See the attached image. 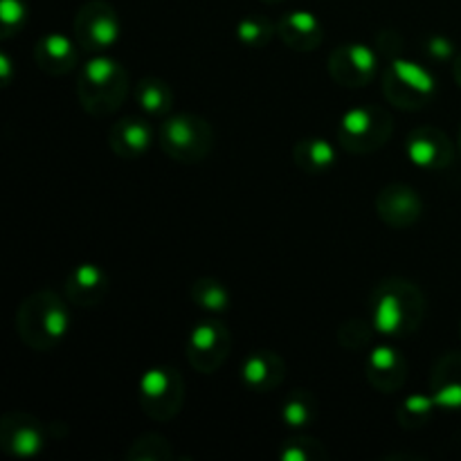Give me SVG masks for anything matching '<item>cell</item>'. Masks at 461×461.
Here are the masks:
<instances>
[{
    "instance_id": "6da1fadb",
    "label": "cell",
    "mask_w": 461,
    "mask_h": 461,
    "mask_svg": "<svg viewBox=\"0 0 461 461\" xmlns=\"http://www.w3.org/2000/svg\"><path fill=\"white\" fill-rule=\"evenodd\" d=\"M374 331L383 338H410L419 331L426 315V297L421 288L408 279H385L369 300Z\"/></svg>"
},
{
    "instance_id": "7a4b0ae2",
    "label": "cell",
    "mask_w": 461,
    "mask_h": 461,
    "mask_svg": "<svg viewBox=\"0 0 461 461\" xmlns=\"http://www.w3.org/2000/svg\"><path fill=\"white\" fill-rule=\"evenodd\" d=\"M70 302L54 291H36L21 302L16 313L18 338L34 351H52L72 329Z\"/></svg>"
},
{
    "instance_id": "3957f363",
    "label": "cell",
    "mask_w": 461,
    "mask_h": 461,
    "mask_svg": "<svg viewBox=\"0 0 461 461\" xmlns=\"http://www.w3.org/2000/svg\"><path fill=\"white\" fill-rule=\"evenodd\" d=\"M129 93V72L120 61L97 54L84 63L77 77V97L88 115H113Z\"/></svg>"
},
{
    "instance_id": "277c9868",
    "label": "cell",
    "mask_w": 461,
    "mask_h": 461,
    "mask_svg": "<svg viewBox=\"0 0 461 461\" xmlns=\"http://www.w3.org/2000/svg\"><path fill=\"white\" fill-rule=\"evenodd\" d=\"M158 140H160L162 151L171 160L183 162V165H196L210 156L212 147H214V131L205 117L180 113V115L162 117Z\"/></svg>"
},
{
    "instance_id": "5b68a950",
    "label": "cell",
    "mask_w": 461,
    "mask_h": 461,
    "mask_svg": "<svg viewBox=\"0 0 461 461\" xmlns=\"http://www.w3.org/2000/svg\"><path fill=\"white\" fill-rule=\"evenodd\" d=\"M394 120L381 106L349 108L338 122V142L351 156H369L390 142Z\"/></svg>"
},
{
    "instance_id": "8992f818",
    "label": "cell",
    "mask_w": 461,
    "mask_h": 461,
    "mask_svg": "<svg viewBox=\"0 0 461 461\" xmlns=\"http://www.w3.org/2000/svg\"><path fill=\"white\" fill-rule=\"evenodd\" d=\"M435 75L410 59H392L383 72V93L401 111H421L435 97Z\"/></svg>"
},
{
    "instance_id": "52a82bcc",
    "label": "cell",
    "mask_w": 461,
    "mask_h": 461,
    "mask_svg": "<svg viewBox=\"0 0 461 461\" xmlns=\"http://www.w3.org/2000/svg\"><path fill=\"white\" fill-rule=\"evenodd\" d=\"M138 401L149 419L169 421L183 410L185 378L171 365H156L140 378Z\"/></svg>"
},
{
    "instance_id": "ba28073f",
    "label": "cell",
    "mask_w": 461,
    "mask_h": 461,
    "mask_svg": "<svg viewBox=\"0 0 461 461\" xmlns=\"http://www.w3.org/2000/svg\"><path fill=\"white\" fill-rule=\"evenodd\" d=\"M187 360L196 372L214 374L223 367L232 351V336L228 327L216 318H205L189 331Z\"/></svg>"
},
{
    "instance_id": "9c48e42d",
    "label": "cell",
    "mask_w": 461,
    "mask_h": 461,
    "mask_svg": "<svg viewBox=\"0 0 461 461\" xmlns=\"http://www.w3.org/2000/svg\"><path fill=\"white\" fill-rule=\"evenodd\" d=\"M75 41L88 52L102 54L120 39V18L113 5L104 0H90L75 16Z\"/></svg>"
},
{
    "instance_id": "30bf717a",
    "label": "cell",
    "mask_w": 461,
    "mask_h": 461,
    "mask_svg": "<svg viewBox=\"0 0 461 461\" xmlns=\"http://www.w3.org/2000/svg\"><path fill=\"white\" fill-rule=\"evenodd\" d=\"M378 52L365 43L338 45L329 54V75L333 81L347 88L367 86L376 77Z\"/></svg>"
},
{
    "instance_id": "8fae6325",
    "label": "cell",
    "mask_w": 461,
    "mask_h": 461,
    "mask_svg": "<svg viewBox=\"0 0 461 461\" xmlns=\"http://www.w3.org/2000/svg\"><path fill=\"white\" fill-rule=\"evenodd\" d=\"M0 448L14 459H34L45 448V428L27 412H7L0 419Z\"/></svg>"
},
{
    "instance_id": "7c38bea8",
    "label": "cell",
    "mask_w": 461,
    "mask_h": 461,
    "mask_svg": "<svg viewBox=\"0 0 461 461\" xmlns=\"http://www.w3.org/2000/svg\"><path fill=\"white\" fill-rule=\"evenodd\" d=\"M405 153H408V160L423 171H441L455 160V147L448 133L437 126L414 129L405 142Z\"/></svg>"
},
{
    "instance_id": "4fadbf2b",
    "label": "cell",
    "mask_w": 461,
    "mask_h": 461,
    "mask_svg": "<svg viewBox=\"0 0 461 461\" xmlns=\"http://www.w3.org/2000/svg\"><path fill=\"white\" fill-rule=\"evenodd\" d=\"M376 214L385 225L396 230L412 228L423 214V201L414 187L405 183H392L378 192Z\"/></svg>"
},
{
    "instance_id": "5bb4252c",
    "label": "cell",
    "mask_w": 461,
    "mask_h": 461,
    "mask_svg": "<svg viewBox=\"0 0 461 461\" xmlns=\"http://www.w3.org/2000/svg\"><path fill=\"white\" fill-rule=\"evenodd\" d=\"M367 383L381 394H396L408 381V363L403 354L392 345H378L369 351L365 363Z\"/></svg>"
},
{
    "instance_id": "9a60e30c",
    "label": "cell",
    "mask_w": 461,
    "mask_h": 461,
    "mask_svg": "<svg viewBox=\"0 0 461 461\" xmlns=\"http://www.w3.org/2000/svg\"><path fill=\"white\" fill-rule=\"evenodd\" d=\"M108 288H111V279L102 266L79 264L68 273L63 293L70 304L81 306V309H95L106 300Z\"/></svg>"
},
{
    "instance_id": "2e32d148",
    "label": "cell",
    "mask_w": 461,
    "mask_h": 461,
    "mask_svg": "<svg viewBox=\"0 0 461 461\" xmlns=\"http://www.w3.org/2000/svg\"><path fill=\"white\" fill-rule=\"evenodd\" d=\"M286 378V363L275 351H255L241 365V383L255 394H270L279 390Z\"/></svg>"
},
{
    "instance_id": "e0dca14e",
    "label": "cell",
    "mask_w": 461,
    "mask_h": 461,
    "mask_svg": "<svg viewBox=\"0 0 461 461\" xmlns=\"http://www.w3.org/2000/svg\"><path fill=\"white\" fill-rule=\"evenodd\" d=\"M430 394L437 408L461 412V354L448 351L437 358L430 372Z\"/></svg>"
},
{
    "instance_id": "ac0fdd59",
    "label": "cell",
    "mask_w": 461,
    "mask_h": 461,
    "mask_svg": "<svg viewBox=\"0 0 461 461\" xmlns=\"http://www.w3.org/2000/svg\"><path fill=\"white\" fill-rule=\"evenodd\" d=\"M277 36L284 45L297 52H311L324 41L322 21L313 12L295 9L277 23Z\"/></svg>"
},
{
    "instance_id": "d6986e66",
    "label": "cell",
    "mask_w": 461,
    "mask_h": 461,
    "mask_svg": "<svg viewBox=\"0 0 461 461\" xmlns=\"http://www.w3.org/2000/svg\"><path fill=\"white\" fill-rule=\"evenodd\" d=\"M151 142V126L142 117H122V120L113 122V126L108 129V147L120 158H129V160L142 158Z\"/></svg>"
},
{
    "instance_id": "ffe728a7",
    "label": "cell",
    "mask_w": 461,
    "mask_h": 461,
    "mask_svg": "<svg viewBox=\"0 0 461 461\" xmlns=\"http://www.w3.org/2000/svg\"><path fill=\"white\" fill-rule=\"evenodd\" d=\"M34 61L45 75L63 77L77 66V48L70 36L52 32L36 41Z\"/></svg>"
},
{
    "instance_id": "44dd1931",
    "label": "cell",
    "mask_w": 461,
    "mask_h": 461,
    "mask_svg": "<svg viewBox=\"0 0 461 461\" xmlns=\"http://www.w3.org/2000/svg\"><path fill=\"white\" fill-rule=\"evenodd\" d=\"M336 149L329 140L311 135V138H302L300 142L293 147V162L297 169L304 171L309 176H324L336 167Z\"/></svg>"
},
{
    "instance_id": "7402d4cb",
    "label": "cell",
    "mask_w": 461,
    "mask_h": 461,
    "mask_svg": "<svg viewBox=\"0 0 461 461\" xmlns=\"http://www.w3.org/2000/svg\"><path fill=\"white\" fill-rule=\"evenodd\" d=\"M135 102L138 108L149 117H167L174 108V93L169 84L158 77H144L135 86Z\"/></svg>"
},
{
    "instance_id": "603a6c76",
    "label": "cell",
    "mask_w": 461,
    "mask_h": 461,
    "mask_svg": "<svg viewBox=\"0 0 461 461\" xmlns=\"http://www.w3.org/2000/svg\"><path fill=\"white\" fill-rule=\"evenodd\" d=\"M318 417V401L309 390H293L282 403V421L291 430H304Z\"/></svg>"
},
{
    "instance_id": "cb8c5ba5",
    "label": "cell",
    "mask_w": 461,
    "mask_h": 461,
    "mask_svg": "<svg viewBox=\"0 0 461 461\" xmlns=\"http://www.w3.org/2000/svg\"><path fill=\"white\" fill-rule=\"evenodd\" d=\"M189 295H192L194 304L201 306L207 313H223L230 306V293L219 279L214 277H201L192 284L189 288Z\"/></svg>"
},
{
    "instance_id": "d4e9b609",
    "label": "cell",
    "mask_w": 461,
    "mask_h": 461,
    "mask_svg": "<svg viewBox=\"0 0 461 461\" xmlns=\"http://www.w3.org/2000/svg\"><path fill=\"white\" fill-rule=\"evenodd\" d=\"M435 410L439 408H437L430 392L428 394H412L401 403L396 419H399L401 428H405V430H419V428L430 423V419L435 417Z\"/></svg>"
},
{
    "instance_id": "484cf974",
    "label": "cell",
    "mask_w": 461,
    "mask_h": 461,
    "mask_svg": "<svg viewBox=\"0 0 461 461\" xmlns=\"http://www.w3.org/2000/svg\"><path fill=\"white\" fill-rule=\"evenodd\" d=\"M126 461H169L174 459V448H171L169 439L156 432H147L140 435L133 444L126 448Z\"/></svg>"
},
{
    "instance_id": "4316f807",
    "label": "cell",
    "mask_w": 461,
    "mask_h": 461,
    "mask_svg": "<svg viewBox=\"0 0 461 461\" xmlns=\"http://www.w3.org/2000/svg\"><path fill=\"white\" fill-rule=\"evenodd\" d=\"M275 34L277 25L266 16H246L237 25V39L246 48H266Z\"/></svg>"
},
{
    "instance_id": "83f0119b",
    "label": "cell",
    "mask_w": 461,
    "mask_h": 461,
    "mask_svg": "<svg viewBox=\"0 0 461 461\" xmlns=\"http://www.w3.org/2000/svg\"><path fill=\"white\" fill-rule=\"evenodd\" d=\"M279 457H282V461H324L327 459V450L313 437L297 435L284 441Z\"/></svg>"
},
{
    "instance_id": "f1b7e54d",
    "label": "cell",
    "mask_w": 461,
    "mask_h": 461,
    "mask_svg": "<svg viewBox=\"0 0 461 461\" xmlns=\"http://www.w3.org/2000/svg\"><path fill=\"white\" fill-rule=\"evenodd\" d=\"M27 7L23 0H0V36L5 41L16 36L25 27Z\"/></svg>"
},
{
    "instance_id": "f546056e",
    "label": "cell",
    "mask_w": 461,
    "mask_h": 461,
    "mask_svg": "<svg viewBox=\"0 0 461 461\" xmlns=\"http://www.w3.org/2000/svg\"><path fill=\"white\" fill-rule=\"evenodd\" d=\"M372 331H374V324H367L365 320H358V318H351L338 329V342H340L345 349L356 351L360 349V347L367 345L369 338H372Z\"/></svg>"
},
{
    "instance_id": "4dcf8cb0",
    "label": "cell",
    "mask_w": 461,
    "mask_h": 461,
    "mask_svg": "<svg viewBox=\"0 0 461 461\" xmlns=\"http://www.w3.org/2000/svg\"><path fill=\"white\" fill-rule=\"evenodd\" d=\"M428 57H432L435 61H448L455 54L453 41H448L446 36H430L426 43Z\"/></svg>"
},
{
    "instance_id": "1f68e13d",
    "label": "cell",
    "mask_w": 461,
    "mask_h": 461,
    "mask_svg": "<svg viewBox=\"0 0 461 461\" xmlns=\"http://www.w3.org/2000/svg\"><path fill=\"white\" fill-rule=\"evenodd\" d=\"M0 77H3V86H9V81H12V61L5 52L0 54Z\"/></svg>"
},
{
    "instance_id": "d6a6232c",
    "label": "cell",
    "mask_w": 461,
    "mask_h": 461,
    "mask_svg": "<svg viewBox=\"0 0 461 461\" xmlns=\"http://www.w3.org/2000/svg\"><path fill=\"white\" fill-rule=\"evenodd\" d=\"M453 77L461 88V54H457V59H455V63H453Z\"/></svg>"
},
{
    "instance_id": "836d02e7",
    "label": "cell",
    "mask_w": 461,
    "mask_h": 461,
    "mask_svg": "<svg viewBox=\"0 0 461 461\" xmlns=\"http://www.w3.org/2000/svg\"><path fill=\"white\" fill-rule=\"evenodd\" d=\"M261 3H266V5H279V3H284V0H261Z\"/></svg>"
},
{
    "instance_id": "e575fe53",
    "label": "cell",
    "mask_w": 461,
    "mask_h": 461,
    "mask_svg": "<svg viewBox=\"0 0 461 461\" xmlns=\"http://www.w3.org/2000/svg\"><path fill=\"white\" fill-rule=\"evenodd\" d=\"M457 144H459V153H461V126H459V138H457Z\"/></svg>"
},
{
    "instance_id": "d590c367",
    "label": "cell",
    "mask_w": 461,
    "mask_h": 461,
    "mask_svg": "<svg viewBox=\"0 0 461 461\" xmlns=\"http://www.w3.org/2000/svg\"><path fill=\"white\" fill-rule=\"evenodd\" d=\"M459 336H461V327H459Z\"/></svg>"
}]
</instances>
